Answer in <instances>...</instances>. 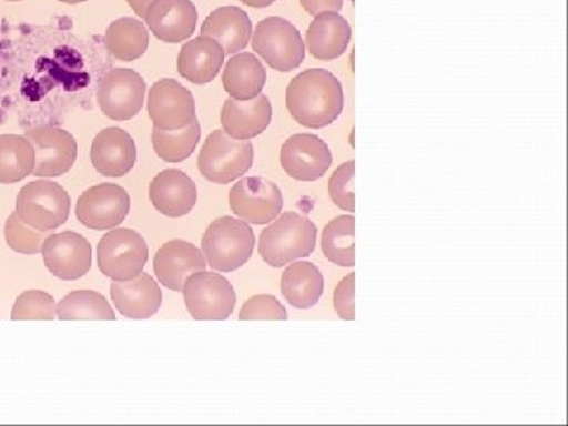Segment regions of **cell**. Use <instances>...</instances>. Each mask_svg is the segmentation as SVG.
<instances>
[{"label":"cell","mask_w":568,"mask_h":426,"mask_svg":"<svg viewBox=\"0 0 568 426\" xmlns=\"http://www.w3.org/2000/svg\"><path fill=\"white\" fill-rule=\"evenodd\" d=\"M286 106L291 118L302 126L325 129L342 115L345 108L342 82L325 69L302 71L287 85Z\"/></svg>","instance_id":"obj_1"},{"label":"cell","mask_w":568,"mask_h":426,"mask_svg":"<svg viewBox=\"0 0 568 426\" xmlns=\"http://www.w3.org/2000/svg\"><path fill=\"white\" fill-rule=\"evenodd\" d=\"M315 223L301 213L286 212L261 233L260 254L272 267H284L315 252Z\"/></svg>","instance_id":"obj_2"},{"label":"cell","mask_w":568,"mask_h":426,"mask_svg":"<svg viewBox=\"0 0 568 426\" xmlns=\"http://www.w3.org/2000/svg\"><path fill=\"white\" fill-rule=\"evenodd\" d=\"M253 227L241 219L222 216L209 224L201 241L205 264L215 272H234L253 256Z\"/></svg>","instance_id":"obj_3"},{"label":"cell","mask_w":568,"mask_h":426,"mask_svg":"<svg viewBox=\"0 0 568 426\" xmlns=\"http://www.w3.org/2000/svg\"><path fill=\"white\" fill-rule=\"evenodd\" d=\"M254 148L250 141L234 140L224 130L209 134L197 156L200 173L209 182L227 185L252 170Z\"/></svg>","instance_id":"obj_4"},{"label":"cell","mask_w":568,"mask_h":426,"mask_svg":"<svg viewBox=\"0 0 568 426\" xmlns=\"http://www.w3.org/2000/svg\"><path fill=\"white\" fill-rule=\"evenodd\" d=\"M253 51L268 67L287 73L304 63L305 43L293 22L282 17H268L257 22L252 36Z\"/></svg>","instance_id":"obj_5"},{"label":"cell","mask_w":568,"mask_h":426,"mask_svg":"<svg viewBox=\"0 0 568 426\" xmlns=\"http://www.w3.org/2000/svg\"><path fill=\"white\" fill-rule=\"evenodd\" d=\"M17 212L29 226L51 233L69 220L70 196L58 182L40 179L22 186L17 197Z\"/></svg>","instance_id":"obj_6"},{"label":"cell","mask_w":568,"mask_h":426,"mask_svg":"<svg viewBox=\"0 0 568 426\" xmlns=\"http://www.w3.org/2000/svg\"><path fill=\"white\" fill-rule=\"evenodd\" d=\"M148 260L149 246L144 237L126 227L112 230L97 246L100 272L112 282H123L140 275Z\"/></svg>","instance_id":"obj_7"},{"label":"cell","mask_w":568,"mask_h":426,"mask_svg":"<svg viewBox=\"0 0 568 426\" xmlns=\"http://www.w3.org/2000/svg\"><path fill=\"white\" fill-rule=\"evenodd\" d=\"M190 316L196 321H224L233 315L235 291L230 280L213 272H196L183 284Z\"/></svg>","instance_id":"obj_8"},{"label":"cell","mask_w":568,"mask_h":426,"mask_svg":"<svg viewBox=\"0 0 568 426\" xmlns=\"http://www.w3.org/2000/svg\"><path fill=\"white\" fill-rule=\"evenodd\" d=\"M145 81L132 69L108 71L99 84L97 102L106 118L125 122L136 118L145 97Z\"/></svg>","instance_id":"obj_9"},{"label":"cell","mask_w":568,"mask_h":426,"mask_svg":"<svg viewBox=\"0 0 568 426\" xmlns=\"http://www.w3.org/2000/svg\"><path fill=\"white\" fill-rule=\"evenodd\" d=\"M148 111L153 126L166 132L185 129L196 119L193 93L173 78H164L152 85Z\"/></svg>","instance_id":"obj_10"},{"label":"cell","mask_w":568,"mask_h":426,"mask_svg":"<svg viewBox=\"0 0 568 426\" xmlns=\"http://www.w3.org/2000/svg\"><path fill=\"white\" fill-rule=\"evenodd\" d=\"M231 211L252 224L274 222L283 211V194L276 183L254 175L241 179L230 192Z\"/></svg>","instance_id":"obj_11"},{"label":"cell","mask_w":568,"mask_h":426,"mask_svg":"<svg viewBox=\"0 0 568 426\" xmlns=\"http://www.w3.org/2000/svg\"><path fill=\"white\" fill-rule=\"evenodd\" d=\"M36 151V178H59L69 173L78 159V142L73 134L59 126H36L24 133Z\"/></svg>","instance_id":"obj_12"},{"label":"cell","mask_w":568,"mask_h":426,"mask_svg":"<svg viewBox=\"0 0 568 426\" xmlns=\"http://www.w3.org/2000/svg\"><path fill=\"white\" fill-rule=\"evenodd\" d=\"M280 162L284 173L295 181L316 182L327 173L334 156L327 142L316 134L302 133L284 141Z\"/></svg>","instance_id":"obj_13"},{"label":"cell","mask_w":568,"mask_h":426,"mask_svg":"<svg viewBox=\"0 0 568 426\" xmlns=\"http://www.w3.org/2000/svg\"><path fill=\"white\" fill-rule=\"evenodd\" d=\"M129 212V193L115 183H100L85 190L77 203V219L95 231L114 230Z\"/></svg>","instance_id":"obj_14"},{"label":"cell","mask_w":568,"mask_h":426,"mask_svg":"<svg viewBox=\"0 0 568 426\" xmlns=\"http://www.w3.org/2000/svg\"><path fill=\"white\" fill-rule=\"evenodd\" d=\"M44 265L55 278L74 282L91 271L92 246L88 239L73 231L48 235L43 248Z\"/></svg>","instance_id":"obj_15"},{"label":"cell","mask_w":568,"mask_h":426,"mask_svg":"<svg viewBox=\"0 0 568 426\" xmlns=\"http://www.w3.org/2000/svg\"><path fill=\"white\" fill-rule=\"evenodd\" d=\"M207 267L203 252L186 241H170L160 246L153 260V272L168 290L182 293L183 284L190 275Z\"/></svg>","instance_id":"obj_16"},{"label":"cell","mask_w":568,"mask_h":426,"mask_svg":"<svg viewBox=\"0 0 568 426\" xmlns=\"http://www.w3.org/2000/svg\"><path fill=\"white\" fill-rule=\"evenodd\" d=\"M144 20L156 39L181 43L196 31L197 11L192 0H153Z\"/></svg>","instance_id":"obj_17"},{"label":"cell","mask_w":568,"mask_h":426,"mask_svg":"<svg viewBox=\"0 0 568 426\" xmlns=\"http://www.w3.org/2000/svg\"><path fill=\"white\" fill-rule=\"evenodd\" d=\"M136 159V144L125 130L110 126L93 138L92 164L104 178H123L133 170Z\"/></svg>","instance_id":"obj_18"},{"label":"cell","mask_w":568,"mask_h":426,"mask_svg":"<svg viewBox=\"0 0 568 426\" xmlns=\"http://www.w3.org/2000/svg\"><path fill=\"white\" fill-rule=\"evenodd\" d=\"M153 207L170 219L189 215L196 205L197 190L193 179L179 170H164L149 186Z\"/></svg>","instance_id":"obj_19"},{"label":"cell","mask_w":568,"mask_h":426,"mask_svg":"<svg viewBox=\"0 0 568 426\" xmlns=\"http://www.w3.org/2000/svg\"><path fill=\"white\" fill-rule=\"evenodd\" d=\"M271 122L272 103L264 93L252 100L227 99L223 104V130L234 140H253L264 133Z\"/></svg>","instance_id":"obj_20"},{"label":"cell","mask_w":568,"mask_h":426,"mask_svg":"<svg viewBox=\"0 0 568 426\" xmlns=\"http://www.w3.org/2000/svg\"><path fill=\"white\" fill-rule=\"evenodd\" d=\"M111 297L119 313L129 320H149L159 312L163 302L159 283L142 272L132 280L112 282Z\"/></svg>","instance_id":"obj_21"},{"label":"cell","mask_w":568,"mask_h":426,"mask_svg":"<svg viewBox=\"0 0 568 426\" xmlns=\"http://www.w3.org/2000/svg\"><path fill=\"white\" fill-rule=\"evenodd\" d=\"M353 37L349 22L335 11L316 14L306 31V48L317 61H334L345 54Z\"/></svg>","instance_id":"obj_22"},{"label":"cell","mask_w":568,"mask_h":426,"mask_svg":"<svg viewBox=\"0 0 568 426\" xmlns=\"http://www.w3.org/2000/svg\"><path fill=\"white\" fill-rule=\"evenodd\" d=\"M201 36L220 43L224 54H237L252 41V20L239 7H220L205 18L201 26Z\"/></svg>","instance_id":"obj_23"},{"label":"cell","mask_w":568,"mask_h":426,"mask_svg":"<svg viewBox=\"0 0 568 426\" xmlns=\"http://www.w3.org/2000/svg\"><path fill=\"white\" fill-rule=\"evenodd\" d=\"M224 55L223 48L215 40L203 36L189 40L179 52V74L193 84H207L219 77Z\"/></svg>","instance_id":"obj_24"},{"label":"cell","mask_w":568,"mask_h":426,"mask_svg":"<svg viewBox=\"0 0 568 426\" xmlns=\"http://www.w3.org/2000/svg\"><path fill=\"white\" fill-rule=\"evenodd\" d=\"M267 82L264 63L252 52H239L227 61L223 71L224 91L231 99L252 100L263 93Z\"/></svg>","instance_id":"obj_25"},{"label":"cell","mask_w":568,"mask_h":426,"mask_svg":"<svg viewBox=\"0 0 568 426\" xmlns=\"http://www.w3.org/2000/svg\"><path fill=\"white\" fill-rule=\"evenodd\" d=\"M323 293L324 276L315 264L308 261L287 264L282 275V294L294 308H313Z\"/></svg>","instance_id":"obj_26"},{"label":"cell","mask_w":568,"mask_h":426,"mask_svg":"<svg viewBox=\"0 0 568 426\" xmlns=\"http://www.w3.org/2000/svg\"><path fill=\"white\" fill-rule=\"evenodd\" d=\"M108 51L122 62H133L142 58L149 48V31L138 18H119L106 29Z\"/></svg>","instance_id":"obj_27"},{"label":"cell","mask_w":568,"mask_h":426,"mask_svg":"<svg viewBox=\"0 0 568 426\" xmlns=\"http://www.w3.org/2000/svg\"><path fill=\"white\" fill-rule=\"evenodd\" d=\"M36 151L24 134H0V183L21 182L33 173Z\"/></svg>","instance_id":"obj_28"},{"label":"cell","mask_w":568,"mask_h":426,"mask_svg":"<svg viewBox=\"0 0 568 426\" xmlns=\"http://www.w3.org/2000/svg\"><path fill=\"white\" fill-rule=\"evenodd\" d=\"M200 140L201 125L197 118L185 129L175 130V132H166L156 126L152 130L153 151L166 163H181L190 159L196 151Z\"/></svg>","instance_id":"obj_29"},{"label":"cell","mask_w":568,"mask_h":426,"mask_svg":"<svg viewBox=\"0 0 568 426\" xmlns=\"http://www.w3.org/2000/svg\"><path fill=\"white\" fill-rule=\"evenodd\" d=\"M354 230L353 215L336 216L324 227L321 246H323L324 256L331 263L339 265V267H354Z\"/></svg>","instance_id":"obj_30"},{"label":"cell","mask_w":568,"mask_h":426,"mask_svg":"<svg viewBox=\"0 0 568 426\" xmlns=\"http://www.w3.org/2000/svg\"><path fill=\"white\" fill-rule=\"evenodd\" d=\"M61 321H115L114 310L102 294L95 291H73L58 304Z\"/></svg>","instance_id":"obj_31"},{"label":"cell","mask_w":568,"mask_h":426,"mask_svg":"<svg viewBox=\"0 0 568 426\" xmlns=\"http://www.w3.org/2000/svg\"><path fill=\"white\" fill-rule=\"evenodd\" d=\"M58 317V304L51 294L43 291H26L11 310L13 321H52Z\"/></svg>","instance_id":"obj_32"},{"label":"cell","mask_w":568,"mask_h":426,"mask_svg":"<svg viewBox=\"0 0 568 426\" xmlns=\"http://www.w3.org/2000/svg\"><path fill=\"white\" fill-rule=\"evenodd\" d=\"M48 231L36 230L22 222L18 212L11 213L6 223V241L13 252L21 254L41 253Z\"/></svg>","instance_id":"obj_33"},{"label":"cell","mask_w":568,"mask_h":426,"mask_svg":"<svg viewBox=\"0 0 568 426\" xmlns=\"http://www.w3.org/2000/svg\"><path fill=\"white\" fill-rule=\"evenodd\" d=\"M354 171L355 163H343L338 170L332 174L328 181V194L331 200L334 201L336 207L342 211L354 212Z\"/></svg>","instance_id":"obj_34"},{"label":"cell","mask_w":568,"mask_h":426,"mask_svg":"<svg viewBox=\"0 0 568 426\" xmlns=\"http://www.w3.org/2000/svg\"><path fill=\"white\" fill-rule=\"evenodd\" d=\"M239 320L286 321L287 312L286 308H284V306L280 304L278 298L274 297V295H253V297L248 298V301L245 302L244 306H242Z\"/></svg>","instance_id":"obj_35"},{"label":"cell","mask_w":568,"mask_h":426,"mask_svg":"<svg viewBox=\"0 0 568 426\" xmlns=\"http://www.w3.org/2000/svg\"><path fill=\"white\" fill-rule=\"evenodd\" d=\"M354 283L355 275H346L345 278L338 283V286H336L334 293V306L336 315L345 321L355 320Z\"/></svg>","instance_id":"obj_36"},{"label":"cell","mask_w":568,"mask_h":426,"mask_svg":"<svg viewBox=\"0 0 568 426\" xmlns=\"http://www.w3.org/2000/svg\"><path fill=\"white\" fill-rule=\"evenodd\" d=\"M345 0H301V6L304 7L306 13L316 14L324 13V11H342Z\"/></svg>","instance_id":"obj_37"},{"label":"cell","mask_w":568,"mask_h":426,"mask_svg":"<svg viewBox=\"0 0 568 426\" xmlns=\"http://www.w3.org/2000/svg\"><path fill=\"white\" fill-rule=\"evenodd\" d=\"M126 2H129V6L132 7V10L138 17L144 18L145 11L151 7L153 0H126Z\"/></svg>","instance_id":"obj_38"},{"label":"cell","mask_w":568,"mask_h":426,"mask_svg":"<svg viewBox=\"0 0 568 426\" xmlns=\"http://www.w3.org/2000/svg\"><path fill=\"white\" fill-rule=\"evenodd\" d=\"M242 3H245L246 7H252V9H265V7L274 6L276 0H241Z\"/></svg>","instance_id":"obj_39"},{"label":"cell","mask_w":568,"mask_h":426,"mask_svg":"<svg viewBox=\"0 0 568 426\" xmlns=\"http://www.w3.org/2000/svg\"><path fill=\"white\" fill-rule=\"evenodd\" d=\"M59 2L70 3V6H74V3L85 2V0H59Z\"/></svg>","instance_id":"obj_40"},{"label":"cell","mask_w":568,"mask_h":426,"mask_svg":"<svg viewBox=\"0 0 568 426\" xmlns=\"http://www.w3.org/2000/svg\"><path fill=\"white\" fill-rule=\"evenodd\" d=\"M7 2H21V0H7Z\"/></svg>","instance_id":"obj_41"}]
</instances>
